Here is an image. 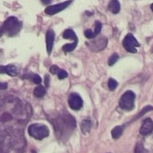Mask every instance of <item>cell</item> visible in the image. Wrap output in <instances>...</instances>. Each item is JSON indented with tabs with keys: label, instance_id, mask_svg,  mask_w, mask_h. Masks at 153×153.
<instances>
[{
	"label": "cell",
	"instance_id": "15",
	"mask_svg": "<svg viewBox=\"0 0 153 153\" xmlns=\"http://www.w3.org/2000/svg\"><path fill=\"white\" fill-rule=\"evenodd\" d=\"M123 131H124V126H116V127L111 131L112 137H113L114 139H118V138L122 135Z\"/></svg>",
	"mask_w": 153,
	"mask_h": 153
},
{
	"label": "cell",
	"instance_id": "7",
	"mask_svg": "<svg viewBox=\"0 0 153 153\" xmlns=\"http://www.w3.org/2000/svg\"><path fill=\"white\" fill-rule=\"evenodd\" d=\"M71 3H72V0H68V1H65V2H63V3H60V4H57L48 6L45 9V13L47 14H49V15L56 14V13L63 11L64 9H65Z\"/></svg>",
	"mask_w": 153,
	"mask_h": 153
},
{
	"label": "cell",
	"instance_id": "11",
	"mask_svg": "<svg viewBox=\"0 0 153 153\" xmlns=\"http://www.w3.org/2000/svg\"><path fill=\"white\" fill-rule=\"evenodd\" d=\"M91 43H92V47H91V48L92 51H100L107 46L108 40L105 38H101L96 41L91 42Z\"/></svg>",
	"mask_w": 153,
	"mask_h": 153
},
{
	"label": "cell",
	"instance_id": "14",
	"mask_svg": "<svg viewBox=\"0 0 153 153\" xmlns=\"http://www.w3.org/2000/svg\"><path fill=\"white\" fill-rule=\"evenodd\" d=\"M63 38L64 39H73L74 41H78L76 34L71 29H67V30H65V32L63 33Z\"/></svg>",
	"mask_w": 153,
	"mask_h": 153
},
{
	"label": "cell",
	"instance_id": "29",
	"mask_svg": "<svg viewBox=\"0 0 153 153\" xmlns=\"http://www.w3.org/2000/svg\"><path fill=\"white\" fill-rule=\"evenodd\" d=\"M41 2H42V4H48L50 2H51V0H40Z\"/></svg>",
	"mask_w": 153,
	"mask_h": 153
},
{
	"label": "cell",
	"instance_id": "30",
	"mask_svg": "<svg viewBox=\"0 0 153 153\" xmlns=\"http://www.w3.org/2000/svg\"><path fill=\"white\" fill-rule=\"evenodd\" d=\"M4 34V30H3V29H2V26L0 27V37L2 36Z\"/></svg>",
	"mask_w": 153,
	"mask_h": 153
},
{
	"label": "cell",
	"instance_id": "5",
	"mask_svg": "<svg viewBox=\"0 0 153 153\" xmlns=\"http://www.w3.org/2000/svg\"><path fill=\"white\" fill-rule=\"evenodd\" d=\"M123 46L124 48L130 53H136L137 52V48L140 47L139 42L137 39L134 38V36L131 33L127 34L126 38L123 40Z\"/></svg>",
	"mask_w": 153,
	"mask_h": 153
},
{
	"label": "cell",
	"instance_id": "8",
	"mask_svg": "<svg viewBox=\"0 0 153 153\" xmlns=\"http://www.w3.org/2000/svg\"><path fill=\"white\" fill-rule=\"evenodd\" d=\"M153 132V121L151 118H146L143 120L142 127L140 129V134L142 135H149Z\"/></svg>",
	"mask_w": 153,
	"mask_h": 153
},
{
	"label": "cell",
	"instance_id": "28",
	"mask_svg": "<svg viewBox=\"0 0 153 153\" xmlns=\"http://www.w3.org/2000/svg\"><path fill=\"white\" fill-rule=\"evenodd\" d=\"M48 85H49V76L47 74L45 76V86L46 87H48Z\"/></svg>",
	"mask_w": 153,
	"mask_h": 153
},
{
	"label": "cell",
	"instance_id": "10",
	"mask_svg": "<svg viewBox=\"0 0 153 153\" xmlns=\"http://www.w3.org/2000/svg\"><path fill=\"white\" fill-rule=\"evenodd\" d=\"M0 74H6L10 76H16L18 74V69L14 65H0Z\"/></svg>",
	"mask_w": 153,
	"mask_h": 153
},
{
	"label": "cell",
	"instance_id": "31",
	"mask_svg": "<svg viewBox=\"0 0 153 153\" xmlns=\"http://www.w3.org/2000/svg\"><path fill=\"white\" fill-rule=\"evenodd\" d=\"M152 11H153V4H152Z\"/></svg>",
	"mask_w": 153,
	"mask_h": 153
},
{
	"label": "cell",
	"instance_id": "16",
	"mask_svg": "<svg viewBox=\"0 0 153 153\" xmlns=\"http://www.w3.org/2000/svg\"><path fill=\"white\" fill-rule=\"evenodd\" d=\"M33 94H34V96L37 97V98H42V97L46 94V89H45L43 86L39 85V86H37V87L34 89Z\"/></svg>",
	"mask_w": 153,
	"mask_h": 153
},
{
	"label": "cell",
	"instance_id": "17",
	"mask_svg": "<svg viewBox=\"0 0 153 153\" xmlns=\"http://www.w3.org/2000/svg\"><path fill=\"white\" fill-rule=\"evenodd\" d=\"M77 43H78V41H74V42L71 43V44H66V45H65V46L63 47V50H64L65 52H71V51L74 50V48H75L76 46H77Z\"/></svg>",
	"mask_w": 153,
	"mask_h": 153
},
{
	"label": "cell",
	"instance_id": "19",
	"mask_svg": "<svg viewBox=\"0 0 153 153\" xmlns=\"http://www.w3.org/2000/svg\"><path fill=\"white\" fill-rule=\"evenodd\" d=\"M117 85H118V82H117L115 79L110 78V79L108 80V88H109L110 91L116 90V88L117 87Z\"/></svg>",
	"mask_w": 153,
	"mask_h": 153
},
{
	"label": "cell",
	"instance_id": "26",
	"mask_svg": "<svg viewBox=\"0 0 153 153\" xmlns=\"http://www.w3.org/2000/svg\"><path fill=\"white\" fill-rule=\"evenodd\" d=\"M59 71H60V69H59V67H58L57 65H53V66L50 67V73L53 74H57Z\"/></svg>",
	"mask_w": 153,
	"mask_h": 153
},
{
	"label": "cell",
	"instance_id": "24",
	"mask_svg": "<svg viewBox=\"0 0 153 153\" xmlns=\"http://www.w3.org/2000/svg\"><path fill=\"white\" fill-rule=\"evenodd\" d=\"M84 35H85V37L88 38V39H93V38L95 37L94 32H93L92 30H86L84 31Z\"/></svg>",
	"mask_w": 153,
	"mask_h": 153
},
{
	"label": "cell",
	"instance_id": "9",
	"mask_svg": "<svg viewBox=\"0 0 153 153\" xmlns=\"http://www.w3.org/2000/svg\"><path fill=\"white\" fill-rule=\"evenodd\" d=\"M55 40V32L52 29L48 30L47 34H46V44H47V51L48 54L50 55L52 48H53V44Z\"/></svg>",
	"mask_w": 153,
	"mask_h": 153
},
{
	"label": "cell",
	"instance_id": "21",
	"mask_svg": "<svg viewBox=\"0 0 153 153\" xmlns=\"http://www.w3.org/2000/svg\"><path fill=\"white\" fill-rule=\"evenodd\" d=\"M118 60V55L117 53H114L108 59V65H114L116 64V62Z\"/></svg>",
	"mask_w": 153,
	"mask_h": 153
},
{
	"label": "cell",
	"instance_id": "12",
	"mask_svg": "<svg viewBox=\"0 0 153 153\" xmlns=\"http://www.w3.org/2000/svg\"><path fill=\"white\" fill-rule=\"evenodd\" d=\"M91 121L90 119H84L82 120V122L81 123V129H82V132L86 134H88L90 131H91Z\"/></svg>",
	"mask_w": 153,
	"mask_h": 153
},
{
	"label": "cell",
	"instance_id": "3",
	"mask_svg": "<svg viewBox=\"0 0 153 153\" xmlns=\"http://www.w3.org/2000/svg\"><path fill=\"white\" fill-rule=\"evenodd\" d=\"M28 134L36 140H42L49 135V130L45 125L32 124L28 127Z\"/></svg>",
	"mask_w": 153,
	"mask_h": 153
},
{
	"label": "cell",
	"instance_id": "20",
	"mask_svg": "<svg viewBox=\"0 0 153 153\" xmlns=\"http://www.w3.org/2000/svg\"><path fill=\"white\" fill-rule=\"evenodd\" d=\"M135 153H148V152L144 149L143 143H138L135 147Z\"/></svg>",
	"mask_w": 153,
	"mask_h": 153
},
{
	"label": "cell",
	"instance_id": "22",
	"mask_svg": "<svg viewBox=\"0 0 153 153\" xmlns=\"http://www.w3.org/2000/svg\"><path fill=\"white\" fill-rule=\"evenodd\" d=\"M101 28H102V24L100 22H96V23H95V30H94V34H95V36H97V35H99L100 34V30H101Z\"/></svg>",
	"mask_w": 153,
	"mask_h": 153
},
{
	"label": "cell",
	"instance_id": "13",
	"mask_svg": "<svg viewBox=\"0 0 153 153\" xmlns=\"http://www.w3.org/2000/svg\"><path fill=\"white\" fill-rule=\"evenodd\" d=\"M108 9L113 13H117L120 11V3L118 0H111L108 4Z\"/></svg>",
	"mask_w": 153,
	"mask_h": 153
},
{
	"label": "cell",
	"instance_id": "2",
	"mask_svg": "<svg viewBox=\"0 0 153 153\" xmlns=\"http://www.w3.org/2000/svg\"><path fill=\"white\" fill-rule=\"evenodd\" d=\"M22 28V22L18 21L16 17L11 16L5 20L4 24L2 25V29L4 33H6L8 36L13 37L17 34Z\"/></svg>",
	"mask_w": 153,
	"mask_h": 153
},
{
	"label": "cell",
	"instance_id": "4",
	"mask_svg": "<svg viewBox=\"0 0 153 153\" xmlns=\"http://www.w3.org/2000/svg\"><path fill=\"white\" fill-rule=\"evenodd\" d=\"M134 100H135V94L132 91H127L122 95L119 101V106L122 109L130 111L134 108Z\"/></svg>",
	"mask_w": 153,
	"mask_h": 153
},
{
	"label": "cell",
	"instance_id": "27",
	"mask_svg": "<svg viewBox=\"0 0 153 153\" xmlns=\"http://www.w3.org/2000/svg\"><path fill=\"white\" fill-rule=\"evenodd\" d=\"M7 89V83L6 82H0V91Z\"/></svg>",
	"mask_w": 153,
	"mask_h": 153
},
{
	"label": "cell",
	"instance_id": "23",
	"mask_svg": "<svg viewBox=\"0 0 153 153\" xmlns=\"http://www.w3.org/2000/svg\"><path fill=\"white\" fill-rule=\"evenodd\" d=\"M152 110H153V107H152V106H147V107H145V108L142 110V112H141L140 114H138V116L135 117V119H137L138 117H142V116L144 115L145 113H147V112H149V111H152Z\"/></svg>",
	"mask_w": 153,
	"mask_h": 153
},
{
	"label": "cell",
	"instance_id": "1",
	"mask_svg": "<svg viewBox=\"0 0 153 153\" xmlns=\"http://www.w3.org/2000/svg\"><path fill=\"white\" fill-rule=\"evenodd\" d=\"M54 127L56 131V135L61 138L65 134L70 133L74 128H75V120L71 115L65 114L56 119V123H54Z\"/></svg>",
	"mask_w": 153,
	"mask_h": 153
},
{
	"label": "cell",
	"instance_id": "6",
	"mask_svg": "<svg viewBox=\"0 0 153 153\" xmlns=\"http://www.w3.org/2000/svg\"><path fill=\"white\" fill-rule=\"evenodd\" d=\"M68 104L73 110H80L82 108L83 101L81 96L77 93H72L68 98Z\"/></svg>",
	"mask_w": 153,
	"mask_h": 153
},
{
	"label": "cell",
	"instance_id": "18",
	"mask_svg": "<svg viewBox=\"0 0 153 153\" xmlns=\"http://www.w3.org/2000/svg\"><path fill=\"white\" fill-rule=\"evenodd\" d=\"M27 78L31 79L32 82H33L34 83H36V84H39V83L41 82V78H40V76L38 75V74H30V75L27 76Z\"/></svg>",
	"mask_w": 153,
	"mask_h": 153
},
{
	"label": "cell",
	"instance_id": "25",
	"mask_svg": "<svg viewBox=\"0 0 153 153\" xmlns=\"http://www.w3.org/2000/svg\"><path fill=\"white\" fill-rule=\"evenodd\" d=\"M57 76H58V78H59L60 80H62V79L66 78V77L68 76V74H67V73H66L65 70H60V71L57 73Z\"/></svg>",
	"mask_w": 153,
	"mask_h": 153
}]
</instances>
